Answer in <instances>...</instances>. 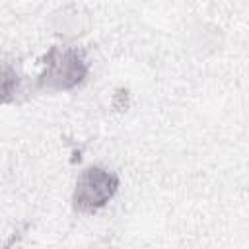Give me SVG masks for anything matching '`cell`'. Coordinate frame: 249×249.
<instances>
[{"mask_svg": "<svg viewBox=\"0 0 249 249\" xmlns=\"http://www.w3.org/2000/svg\"><path fill=\"white\" fill-rule=\"evenodd\" d=\"M88 74V62L80 49L53 47L45 60L39 84L49 89H72Z\"/></svg>", "mask_w": 249, "mask_h": 249, "instance_id": "6da1fadb", "label": "cell"}, {"mask_svg": "<svg viewBox=\"0 0 249 249\" xmlns=\"http://www.w3.org/2000/svg\"><path fill=\"white\" fill-rule=\"evenodd\" d=\"M119 189V179L103 167H88L80 173L74 189V206L80 212H95L105 206Z\"/></svg>", "mask_w": 249, "mask_h": 249, "instance_id": "7a4b0ae2", "label": "cell"}]
</instances>
